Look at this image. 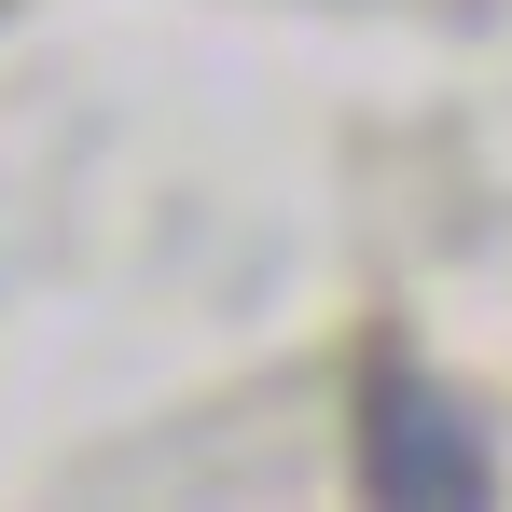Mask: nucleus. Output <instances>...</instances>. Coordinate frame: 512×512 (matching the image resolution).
Returning <instances> with one entry per match:
<instances>
[{
	"instance_id": "f257e3e1",
	"label": "nucleus",
	"mask_w": 512,
	"mask_h": 512,
	"mask_svg": "<svg viewBox=\"0 0 512 512\" xmlns=\"http://www.w3.org/2000/svg\"><path fill=\"white\" fill-rule=\"evenodd\" d=\"M374 485H388V499H485V457L443 429V402H429L416 374L374 388Z\"/></svg>"
}]
</instances>
